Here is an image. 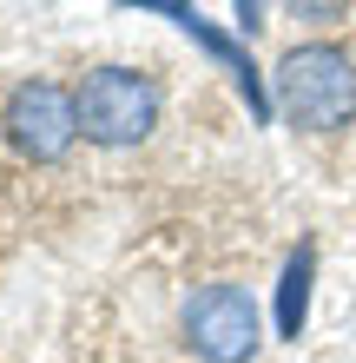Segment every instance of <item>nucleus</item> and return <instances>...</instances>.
Listing matches in <instances>:
<instances>
[{
    "label": "nucleus",
    "mask_w": 356,
    "mask_h": 363,
    "mask_svg": "<svg viewBox=\"0 0 356 363\" xmlns=\"http://www.w3.org/2000/svg\"><path fill=\"white\" fill-rule=\"evenodd\" d=\"M238 20H244V27H264V20H258V0H238Z\"/></svg>",
    "instance_id": "8"
},
{
    "label": "nucleus",
    "mask_w": 356,
    "mask_h": 363,
    "mask_svg": "<svg viewBox=\"0 0 356 363\" xmlns=\"http://www.w3.org/2000/svg\"><path fill=\"white\" fill-rule=\"evenodd\" d=\"M178 330L198 363H251L258 357V297L244 284H205L185 297Z\"/></svg>",
    "instance_id": "3"
},
{
    "label": "nucleus",
    "mask_w": 356,
    "mask_h": 363,
    "mask_svg": "<svg viewBox=\"0 0 356 363\" xmlns=\"http://www.w3.org/2000/svg\"><path fill=\"white\" fill-rule=\"evenodd\" d=\"M159 125V86L132 67H99L86 73V86H79V133L93 145H139L152 139Z\"/></svg>",
    "instance_id": "2"
},
{
    "label": "nucleus",
    "mask_w": 356,
    "mask_h": 363,
    "mask_svg": "<svg viewBox=\"0 0 356 363\" xmlns=\"http://www.w3.org/2000/svg\"><path fill=\"white\" fill-rule=\"evenodd\" d=\"M310 277H317V251L297 245L290 264L277 277V337H304V317H310Z\"/></svg>",
    "instance_id": "5"
},
{
    "label": "nucleus",
    "mask_w": 356,
    "mask_h": 363,
    "mask_svg": "<svg viewBox=\"0 0 356 363\" xmlns=\"http://www.w3.org/2000/svg\"><path fill=\"white\" fill-rule=\"evenodd\" d=\"M290 7H297V20H317V27H330V20H337L350 0H290Z\"/></svg>",
    "instance_id": "7"
},
{
    "label": "nucleus",
    "mask_w": 356,
    "mask_h": 363,
    "mask_svg": "<svg viewBox=\"0 0 356 363\" xmlns=\"http://www.w3.org/2000/svg\"><path fill=\"white\" fill-rule=\"evenodd\" d=\"M277 106L290 125L304 133H337L356 119V60L330 40H310V47H290L277 60Z\"/></svg>",
    "instance_id": "1"
},
{
    "label": "nucleus",
    "mask_w": 356,
    "mask_h": 363,
    "mask_svg": "<svg viewBox=\"0 0 356 363\" xmlns=\"http://www.w3.org/2000/svg\"><path fill=\"white\" fill-rule=\"evenodd\" d=\"M119 7H152V13H165V20H178V27H192V20H198L192 0H119Z\"/></svg>",
    "instance_id": "6"
},
{
    "label": "nucleus",
    "mask_w": 356,
    "mask_h": 363,
    "mask_svg": "<svg viewBox=\"0 0 356 363\" xmlns=\"http://www.w3.org/2000/svg\"><path fill=\"white\" fill-rule=\"evenodd\" d=\"M0 125H7V139H13L20 159L53 165V159H67L73 139H79V93L53 86V79H27V86L7 93Z\"/></svg>",
    "instance_id": "4"
}]
</instances>
